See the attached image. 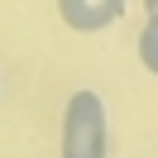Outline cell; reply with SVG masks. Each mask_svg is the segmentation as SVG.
<instances>
[{"mask_svg": "<svg viewBox=\"0 0 158 158\" xmlns=\"http://www.w3.org/2000/svg\"><path fill=\"white\" fill-rule=\"evenodd\" d=\"M62 158H110V110L91 86H77L62 106Z\"/></svg>", "mask_w": 158, "mask_h": 158, "instance_id": "6da1fadb", "label": "cell"}, {"mask_svg": "<svg viewBox=\"0 0 158 158\" xmlns=\"http://www.w3.org/2000/svg\"><path fill=\"white\" fill-rule=\"evenodd\" d=\"M129 0H58V15L72 34H101L125 15Z\"/></svg>", "mask_w": 158, "mask_h": 158, "instance_id": "7a4b0ae2", "label": "cell"}, {"mask_svg": "<svg viewBox=\"0 0 158 158\" xmlns=\"http://www.w3.org/2000/svg\"><path fill=\"white\" fill-rule=\"evenodd\" d=\"M139 58H144V72H158V24L148 19L144 34H139Z\"/></svg>", "mask_w": 158, "mask_h": 158, "instance_id": "3957f363", "label": "cell"}]
</instances>
